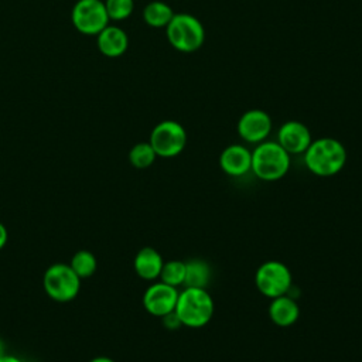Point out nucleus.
Masks as SVG:
<instances>
[{
	"instance_id": "aec40b11",
	"label": "nucleus",
	"mask_w": 362,
	"mask_h": 362,
	"mask_svg": "<svg viewBox=\"0 0 362 362\" xmlns=\"http://www.w3.org/2000/svg\"><path fill=\"white\" fill-rule=\"evenodd\" d=\"M158 279H160V281H163L168 286H173V287L184 286L185 262H181V260L164 262Z\"/></svg>"
},
{
	"instance_id": "ddd939ff",
	"label": "nucleus",
	"mask_w": 362,
	"mask_h": 362,
	"mask_svg": "<svg viewBox=\"0 0 362 362\" xmlns=\"http://www.w3.org/2000/svg\"><path fill=\"white\" fill-rule=\"evenodd\" d=\"M96 44L99 51L110 58L120 57L129 47V38L124 30L117 25H106L98 35Z\"/></svg>"
},
{
	"instance_id": "9d476101",
	"label": "nucleus",
	"mask_w": 362,
	"mask_h": 362,
	"mask_svg": "<svg viewBox=\"0 0 362 362\" xmlns=\"http://www.w3.org/2000/svg\"><path fill=\"white\" fill-rule=\"evenodd\" d=\"M272 132V119L262 109L246 110L238 122V134L247 143L259 144L266 140Z\"/></svg>"
},
{
	"instance_id": "f03ea898",
	"label": "nucleus",
	"mask_w": 362,
	"mask_h": 362,
	"mask_svg": "<svg viewBox=\"0 0 362 362\" xmlns=\"http://www.w3.org/2000/svg\"><path fill=\"white\" fill-rule=\"evenodd\" d=\"M214 310V300L206 288L185 287L178 294L174 311L182 325L189 328H201L211 321Z\"/></svg>"
},
{
	"instance_id": "f3484780",
	"label": "nucleus",
	"mask_w": 362,
	"mask_h": 362,
	"mask_svg": "<svg viewBox=\"0 0 362 362\" xmlns=\"http://www.w3.org/2000/svg\"><path fill=\"white\" fill-rule=\"evenodd\" d=\"M174 14L175 13L173 11V8L167 3L160 0L150 1L143 10V18L146 24L153 28H165Z\"/></svg>"
},
{
	"instance_id": "4468645a",
	"label": "nucleus",
	"mask_w": 362,
	"mask_h": 362,
	"mask_svg": "<svg viewBox=\"0 0 362 362\" xmlns=\"http://www.w3.org/2000/svg\"><path fill=\"white\" fill-rule=\"evenodd\" d=\"M269 317L279 327H290L300 317V307L294 298L284 294L272 298L269 305Z\"/></svg>"
},
{
	"instance_id": "0eeeda50",
	"label": "nucleus",
	"mask_w": 362,
	"mask_h": 362,
	"mask_svg": "<svg viewBox=\"0 0 362 362\" xmlns=\"http://www.w3.org/2000/svg\"><path fill=\"white\" fill-rule=\"evenodd\" d=\"M255 283L257 290L269 297L276 298L290 291L293 284L291 272L288 267L277 260H269L262 263L255 274Z\"/></svg>"
},
{
	"instance_id": "412c9836",
	"label": "nucleus",
	"mask_w": 362,
	"mask_h": 362,
	"mask_svg": "<svg viewBox=\"0 0 362 362\" xmlns=\"http://www.w3.org/2000/svg\"><path fill=\"white\" fill-rule=\"evenodd\" d=\"M105 7L110 20H124L134 8L133 0H105Z\"/></svg>"
},
{
	"instance_id": "9b49d317",
	"label": "nucleus",
	"mask_w": 362,
	"mask_h": 362,
	"mask_svg": "<svg viewBox=\"0 0 362 362\" xmlns=\"http://www.w3.org/2000/svg\"><path fill=\"white\" fill-rule=\"evenodd\" d=\"M311 141L313 137L310 129L298 120L284 122L277 132V143L288 154H304Z\"/></svg>"
},
{
	"instance_id": "a878e982",
	"label": "nucleus",
	"mask_w": 362,
	"mask_h": 362,
	"mask_svg": "<svg viewBox=\"0 0 362 362\" xmlns=\"http://www.w3.org/2000/svg\"><path fill=\"white\" fill-rule=\"evenodd\" d=\"M6 355V352H4V346H3V342L0 341V358L1 356H4Z\"/></svg>"
},
{
	"instance_id": "a211bd4d",
	"label": "nucleus",
	"mask_w": 362,
	"mask_h": 362,
	"mask_svg": "<svg viewBox=\"0 0 362 362\" xmlns=\"http://www.w3.org/2000/svg\"><path fill=\"white\" fill-rule=\"evenodd\" d=\"M69 266L75 272V274L82 280V279H88L90 276H93V273L96 272V267H98V262L92 252L78 250L72 256Z\"/></svg>"
},
{
	"instance_id": "4be33fe9",
	"label": "nucleus",
	"mask_w": 362,
	"mask_h": 362,
	"mask_svg": "<svg viewBox=\"0 0 362 362\" xmlns=\"http://www.w3.org/2000/svg\"><path fill=\"white\" fill-rule=\"evenodd\" d=\"M161 318H163L164 327H167V328H170V329H175V328H178V327L182 325L181 321H180V318H178V315L175 314V311H171V313L165 314V315L161 317Z\"/></svg>"
},
{
	"instance_id": "7ed1b4c3",
	"label": "nucleus",
	"mask_w": 362,
	"mask_h": 362,
	"mask_svg": "<svg viewBox=\"0 0 362 362\" xmlns=\"http://www.w3.org/2000/svg\"><path fill=\"white\" fill-rule=\"evenodd\" d=\"M290 168V154L277 141H262L252 151L255 175L263 181H277Z\"/></svg>"
},
{
	"instance_id": "20e7f679",
	"label": "nucleus",
	"mask_w": 362,
	"mask_h": 362,
	"mask_svg": "<svg viewBox=\"0 0 362 362\" xmlns=\"http://www.w3.org/2000/svg\"><path fill=\"white\" fill-rule=\"evenodd\" d=\"M167 40L180 52H194L205 41V28L192 14L175 13L165 27Z\"/></svg>"
},
{
	"instance_id": "b1692460",
	"label": "nucleus",
	"mask_w": 362,
	"mask_h": 362,
	"mask_svg": "<svg viewBox=\"0 0 362 362\" xmlns=\"http://www.w3.org/2000/svg\"><path fill=\"white\" fill-rule=\"evenodd\" d=\"M0 362H23L20 358L17 356H11V355H4L0 358Z\"/></svg>"
},
{
	"instance_id": "393cba45",
	"label": "nucleus",
	"mask_w": 362,
	"mask_h": 362,
	"mask_svg": "<svg viewBox=\"0 0 362 362\" xmlns=\"http://www.w3.org/2000/svg\"><path fill=\"white\" fill-rule=\"evenodd\" d=\"M89 362H115V361L112 358H109V356H95Z\"/></svg>"
},
{
	"instance_id": "f8f14e48",
	"label": "nucleus",
	"mask_w": 362,
	"mask_h": 362,
	"mask_svg": "<svg viewBox=\"0 0 362 362\" xmlns=\"http://www.w3.org/2000/svg\"><path fill=\"white\" fill-rule=\"evenodd\" d=\"M222 171L232 177H239L250 171L252 151L242 144H230L223 148L219 156Z\"/></svg>"
},
{
	"instance_id": "1a4fd4ad",
	"label": "nucleus",
	"mask_w": 362,
	"mask_h": 362,
	"mask_svg": "<svg viewBox=\"0 0 362 362\" xmlns=\"http://www.w3.org/2000/svg\"><path fill=\"white\" fill-rule=\"evenodd\" d=\"M180 291L177 287L168 286L163 281L153 283L143 294V305L146 311L154 317H164L175 310Z\"/></svg>"
},
{
	"instance_id": "6e6552de",
	"label": "nucleus",
	"mask_w": 362,
	"mask_h": 362,
	"mask_svg": "<svg viewBox=\"0 0 362 362\" xmlns=\"http://www.w3.org/2000/svg\"><path fill=\"white\" fill-rule=\"evenodd\" d=\"M74 27L86 35H98L109 25V16L102 0H78L71 13Z\"/></svg>"
},
{
	"instance_id": "5701e85b",
	"label": "nucleus",
	"mask_w": 362,
	"mask_h": 362,
	"mask_svg": "<svg viewBox=\"0 0 362 362\" xmlns=\"http://www.w3.org/2000/svg\"><path fill=\"white\" fill-rule=\"evenodd\" d=\"M7 238H8V235H7V229H6V226L0 222V250L6 246V243H7Z\"/></svg>"
},
{
	"instance_id": "6ab92c4d",
	"label": "nucleus",
	"mask_w": 362,
	"mask_h": 362,
	"mask_svg": "<svg viewBox=\"0 0 362 362\" xmlns=\"http://www.w3.org/2000/svg\"><path fill=\"white\" fill-rule=\"evenodd\" d=\"M156 157H157V154L148 141L137 143L129 151L130 164L140 170L150 167L154 163Z\"/></svg>"
},
{
	"instance_id": "dca6fc26",
	"label": "nucleus",
	"mask_w": 362,
	"mask_h": 362,
	"mask_svg": "<svg viewBox=\"0 0 362 362\" xmlns=\"http://www.w3.org/2000/svg\"><path fill=\"white\" fill-rule=\"evenodd\" d=\"M211 276H212L211 267L205 260L192 259L185 262V279H184L185 287L206 288V286L211 281Z\"/></svg>"
},
{
	"instance_id": "f257e3e1",
	"label": "nucleus",
	"mask_w": 362,
	"mask_h": 362,
	"mask_svg": "<svg viewBox=\"0 0 362 362\" xmlns=\"http://www.w3.org/2000/svg\"><path fill=\"white\" fill-rule=\"evenodd\" d=\"M307 168L318 177H331L338 174L346 163V150L344 144L332 137L313 140L304 151Z\"/></svg>"
},
{
	"instance_id": "423d86ee",
	"label": "nucleus",
	"mask_w": 362,
	"mask_h": 362,
	"mask_svg": "<svg viewBox=\"0 0 362 362\" xmlns=\"http://www.w3.org/2000/svg\"><path fill=\"white\" fill-rule=\"evenodd\" d=\"M148 143L157 157H175L187 146V130L175 120H163L153 127Z\"/></svg>"
},
{
	"instance_id": "39448f33",
	"label": "nucleus",
	"mask_w": 362,
	"mask_h": 362,
	"mask_svg": "<svg viewBox=\"0 0 362 362\" xmlns=\"http://www.w3.org/2000/svg\"><path fill=\"white\" fill-rule=\"evenodd\" d=\"M42 286L49 298L58 303L74 300L81 288V279L66 263L51 264L42 277Z\"/></svg>"
},
{
	"instance_id": "2eb2a0df",
	"label": "nucleus",
	"mask_w": 362,
	"mask_h": 362,
	"mask_svg": "<svg viewBox=\"0 0 362 362\" xmlns=\"http://www.w3.org/2000/svg\"><path fill=\"white\" fill-rule=\"evenodd\" d=\"M134 270L143 280H156L164 264L161 255L153 247H143L134 257Z\"/></svg>"
}]
</instances>
